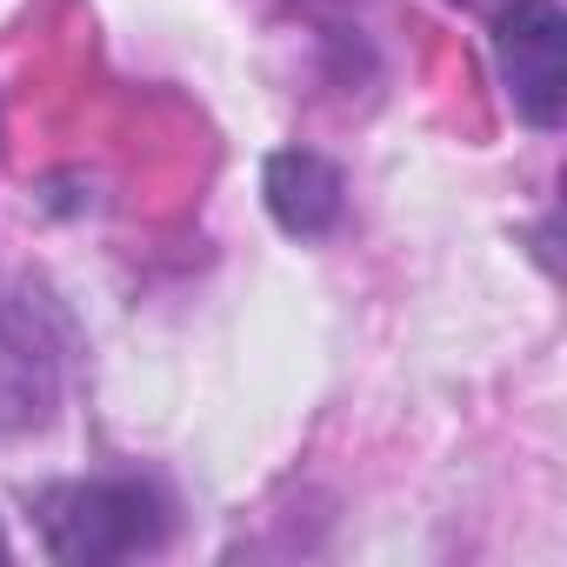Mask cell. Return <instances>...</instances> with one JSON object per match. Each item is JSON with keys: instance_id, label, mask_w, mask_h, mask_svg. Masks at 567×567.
I'll use <instances>...</instances> for the list:
<instances>
[{"instance_id": "cell-1", "label": "cell", "mask_w": 567, "mask_h": 567, "mask_svg": "<svg viewBox=\"0 0 567 567\" xmlns=\"http://www.w3.org/2000/svg\"><path fill=\"white\" fill-rule=\"evenodd\" d=\"M34 527L61 567H107V560L161 554L174 527V501L147 474H81L34 494Z\"/></svg>"}, {"instance_id": "cell-2", "label": "cell", "mask_w": 567, "mask_h": 567, "mask_svg": "<svg viewBox=\"0 0 567 567\" xmlns=\"http://www.w3.org/2000/svg\"><path fill=\"white\" fill-rule=\"evenodd\" d=\"M61 368H68L61 315L28 288H0V441L54 421Z\"/></svg>"}, {"instance_id": "cell-3", "label": "cell", "mask_w": 567, "mask_h": 567, "mask_svg": "<svg viewBox=\"0 0 567 567\" xmlns=\"http://www.w3.org/2000/svg\"><path fill=\"white\" fill-rule=\"evenodd\" d=\"M494 68L534 134L567 121V14L554 0H507L494 14Z\"/></svg>"}, {"instance_id": "cell-4", "label": "cell", "mask_w": 567, "mask_h": 567, "mask_svg": "<svg viewBox=\"0 0 567 567\" xmlns=\"http://www.w3.org/2000/svg\"><path fill=\"white\" fill-rule=\"evenodd\" d=\"M260 200H267V214H274L280 234L321 240L348 214V174L328 154H315V147H280L260 167Z\"/></svg>"}, {"instance_id": "cell-5", "label": "cell", "mask_w": 567, "mask_h": 567, "mask_svg": "<svg viewBox=\"0 0 567 567\" xmlns=\"http://www.w3.org/2000/svg\"><path fill=\"white\" fill-rule=\"evenodd\" d=\"M8 554H14V547H8V534H0V560H8Z\"/></svg>"}]
</instances>
